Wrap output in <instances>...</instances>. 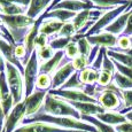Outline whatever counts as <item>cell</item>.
Instances as JSON below:
<instances>
[{
  "instance_id": "8992f818",
  "label": "cell",
  "mask_w": 132,
  "mask_h": 132,
  "mask_svg": "<svg viewBox=\"0 0 132 132\" xmlns=\"http://www.w3.org/2000/svg\"><path fill=\"white\" fill-rule=\"evenodd\" d=\"M96 100L101 107L106 109V111H118L120 113L124 108L122 96L107 87H102V91L96 98Z\"/></svg>"
},
{
  "instance_id": "f6af8a7d",
  "label": "cell",
  "mask_w": 132,
  "mask_h": 132,
  "mask_svg": "<svg viewBox=\"0 0 132 132\" xmlns=\"http://www.w3.org/2000/svg\"><path fill=\"white\" fill-rule=\"evenodd\" d=\"M116 132H132V123L129 121L115 126Z\"/></svg>"
},
{
  "instance_id": "7402d4cb",
  "label": "cell",
  "mask_w": 132,
  "mask_h": 132,
  "mask_svg": "<svg viewBox=\"0 0 132 132\" xmlns=\"http://www.w3.org/2000/svg\"><path fill=\"white\" fill-rule=\"evenodd\" d=\"M76 14H77V13L65 11V9H54V11L48 12V13L45 12L44 14H43V17H44V20L54 19L60 22H63V23H67V22L72 21V20L75 19Z\"/></svg>"
},
{
  "instance_id": "f546056e",
  "label": "cell",
  "mask_w": 132,
  "mask_h": 132,
  "mask_svg": "<svg viewBox=\"0 0 132 132\" xmlns=\"http://www.w3.org/2000/svg\"><path fill=\"white\" fill-rule=\"evenodd\" d=\"M88 21H90V11H82L76 14L75 19L71 21V23L73 24L76 32H77V31H79Z\"/></svg>"
},
{
  "instance_id": "c3c4849f",
  "label": "cell",
  "mask_w": 132,
  "mask_h": 132,
  "mask_svg": "<svg viewBox=\"0 0 132 132\" xmlns=\"http://www.w3.org/2000/svg\"><path fill=\"white\" fill-rule=\"evenodd\" d=\"M5 68H6V60L4 59L2 54L0 53V72L5 71Z\"/></svg>"
},
{
  "instance_id": "484cf974",
  "label": "cell",
  "mask_w": 132,
  "mask_h": 132,
  "mask_svg": "<svg viewBox=\"0 0 132 132\" xmlns=\"http://www.w3.org/2000/svg\"><path fill=\"white\" fill-rule=\"evenodd\" d=\"M107 55L110 59L117 61L122 64L126 65V67L132 68V56H130V55L125 54L123 52H115V51L111 50H107Z\"/></svg>"
},
{
  "instance_id": "277c9868",
  "label": "cell",
  "mask_w": 132,
  "mask_h": 132,
  "mask_svg": "<svg viewBox=\"0 0 132 132\" xmlns=\"http://www.w3.org/2000/svg\"><path fill=\"white\" fill-rule=\"evenodd\" d=\"M39 75V62H38V54L37 50L34 51L28 63L24 65V98L31 95L36 88V80Z\"/></svg>"
},
{
  "instance_id": "681fc988",
  "label": "cell",
  "mask_w": 132,
  "mask_h": 132,
  "mask_svg": "<svg viewBox=\"0 0 132 132\" xmlns=\"http://www.w3.org/2000/svg\"><path fill=\"white\" fill-rule=\"evenodd\" d=\"M124 115H125L126 120H128L129 122H131V123H132V110L128 111V113H125V114H124Z\"/></svg>"
},
{
  "instance_id": "83f0119b",
  "label": "cell",
  "mask_w": 132,
  "mask_h": 132,
  "mask_svg": "<svg viewBox=\"0 0 132 132\" xmlns=\"http://www.w3.org/2000/svg\"><path fill=\"white\" fill-rule=\"evenodd\" d=\"M113 83L117 86L120 90H132V80L130 78L125 77L124 75H122L118 71L114 73Z\"/></svg>"
},
{
  "instance_id": "5bb4252c",
  "label": "cell",
  "mask_w": 132,
  "mask_h": 132,
  "mask_svg": "<svg viewBox=\"0 0 132 132\" xmlns=\"http://www.w3.org/2000/svg\"><path fill=\"white\" fill-rule=\"evenodd\" d=\"M87 39V42L91 44V46H98V47H105L107 50L116 47L117 44L118 37L114 36L108 32H100L98 35H93V36H87L85 37Z\"/></svg>"
},
{
  "instance_id": "d6a6232c",
  "label": "cell",
  "mask_w": 132,
  "mask_h": 132,
  "mask_svg": "<svg viewBox=\"0 0 132 132\" xmlns=\"http://www.w3.org/2000/svg\"><path fill=\"white\" fill-rule=\"evenodd\" d=\"M37 54H38V62H40V64H42V63L47 62L48 60L52 59L55 55V53H54V50L50 45H47V46L37 50Z\"/></svg>"
},
{
  "instance_id": "3957f363",
  "label": "cell",
  "mask_w": 132,
  "mask_h": 132,
  "mask_svg": "<svg viewBox=\"0 0 132 132\" xmlns=\"http://www.w3.org/2000/svg\"><path fill=\"white\" fill-rule=\"evenodd\" d=\"M7 78V84L11 90V93L14 99V105L22 102L24 100V80L23 75L21 73L17 67L6 61V68H5Z\"/></svg>"
},
{
  "instance_id": "9a60e30c",
  "label": "cell",
  "mask_w": 132,
  "mask_h": 132,
  "mask_svg": "<svg viewBox=\"0 0 132 132\" xmlns=\"http://www.w3.org/2000/svg\"><path fill=\"white\" fill-rule=\"evenodd\" d=\"M75 72H76V69L72 65V61L65 63L64 65H62L60 69H57L54 72V76L52 77V88L51 90H57V88H60Z\"/></svg>"
},
{
  "instance_id": "7dc6e473",
  "label": "cell",
  "mask_w": 132,
  "mask_h": 132,
  "mask_svg": "<svg viewBox=\"0 0 132 132\" xmlns=\"http://www.w3.org/2000/svg\"><path fill=\"white\" fill-rule=\"evenodd\" d=\"M5 120H6V115L0 105V132H4V125H5Z\"/></svg>"
},
{
  "instance_id": "9c48e42d",
  "label": "cell",
  "mask_w": 132,
  "mask_h": 132,
  "mask_svg": "<svg viewBox=\"0 0 132 132\" xmlns=\"http://www.w3.org/2000/svg\"><path fill=\"white\" fill-rule=\"evenodd\" d=\"M47 93L48 91L36 90L31 95L24 98L23 102L25 105V108H27V118L32 117V116L37 115L42 111Z\"/></svg>"
},
{
  "instance_id": "b9f144b4",
  "label": "cell",
  "mask_w": 132,
  "mask_h": 132,
  "mask_svg": "<svg viewBox=\"0 0 132 132\" xmlns=\"http://www.w3.org/2000/svg\"><path fill=\"white\" fill-rule=\"evenodd\" d=\"M114 61V64H115V68H116V71H118L120 73H122V75H124L125 77L130 78V79L132 80V68L130 67H126V65L122 64V63L117 62V61L113 60Z\"/></svg>"
},
{
  "instance_id": "7bdbcfd3",
  "label": "cell",
  "mask_w": 132,
  "mask_h": 132,
  "mask_svg": "<svg viewBox=\"0 0 132 132\" xmlns=\"http://www.w3.org/2000/svg\"><path fill=\"white\" fill-rule=\"evenodd\" d=\"M107 51V48L105 47H100V51H99L98 55H96L94 62L92 63L91 67L95 70H101V67H102V63H103V56H105V53Z\"/></svg>"
},
{
  "instance_id": "ac0fdd59",
  "label": "cell",
  "mask_w": 132,
  "mask_h": 132,
  "mask_svg": "<svg viewBox=\"0 0 132 132\" xmlns=\"http://www.w3.org/2000/svg\"><path fill=\"white\" fill-rule=\"evenodd\" d=\"M64 51H57L55 52V55L47 62H44L39 64V73H47V75H53L57 69L61 68V62L64 57Z\"/></svg>"
},
{
  "instance_id": "4316f807",
  "label": "cell",
  "mask_w": 132,
  "mask_h": 132,
  "mask_svg": "<svg viewBox=\"0 0 132 132\" xmlns=\"http://www.w3.org/2000/svg\"><path fill=\"white\" fill-rule=\"evenodd\" d=\"M60 88H62V90H82L83 91L84 84L79 79V71H76Z\"/></svg>"
},
{
  "instance_id": "74e56055",
  "label": "cell",
  "mask_w": 132,
  "mask_h": 132,
  "mask_svg": "<svg viewBox=\"0 0 132 132\" xmlns=\"http://www.w3.org/2000/svg\"><path fill=\"white\" fill-rule=\"evenodd\" d=\"M64 54L68 59L71 60V61L75 59V57H77L78 55H79V50H78L77 43H73V42L69 43L68 46L64 48Z\"/></svg>"
},
{
  "instance_id": "44dd1931",
  "label": "cell",
  "mask_w": 132,
  "mask_h": 132,
  "mask_svg": "<svg viewBox=\"0 0 132 132\" xmlns=\"http://www.w3.org/2000/svg\"><path fill=\"white\" fill-rule=\"evenodd\" d=\"M99 121L103 122V123L108 124V125H118V124H122L124 122H126L125 115L118 113V111H106V113L99 114V115L95 116Z\"/></svg>"
},
{
  "instance_id": "7c38bea8",
  "label": "cell",
  "mask_w": 132,
  "mask_h": 132,
  "mask_svg": "<svg viewBox=\"0 0 132 132\" xmlns=\"http://www.w3.org/2000/svg\"><path fill=\"white\" fill-rule=\"evenodd\" d=\"M0 105L5 111V115H8L14 107V99L11 93V90L7 84L6 72H0Z\"/></svg>"
},
{
  "instance_id": "f35d334b",
  "label": "cell",
  "mask_w": 132,
  "mask_h": 132,
  "mask_svg": "<svg viewBox=\"0 0 132 132\" xmlns=\"http://www.w3.org/2000/svg\"><path fill=\"white\" fill-rule=\"evenodd\" d=\"M72 65L76 69V71H82V70H84L85 68L90 67V65H88L87 57L83 56V55H80V54L72 60Z\"/></svg>"
},
{
  "instance_id": "7a4b0ae2",
  "label": "cell",
  "mask_w": 132,
  "mask_h": 132,
  "mask_svg": "<svg viewBox=\"0 0 132 132\" xmlns=\"http://www.w3.org/2000/svg\"><path fill=\"white\" fill-rule=\"evenodd\" d=\"M40 113L59 117H73L76 120H80V114L68 101L55 95H51L50 93H47Z\"/></svg>"
},
{
  "instance_id": "816d5d0a",
  "label": "cell",
  "mask_w": 132,
  "mask_h": 132,
  "mask_svg": "<svg viewBox=\"0 0 132 132\" xmlns=\"http://www.w3.org/2000/svg\"><path fill=\"white\" fill-rule=\"evenodd\" d=\"M130 110H132V108H131V109H130ZM130 110H128V111H130ZM128 111H126V113H128Z\"/></svg>"
},
{
  "instance_id": "30bf717a",
  "label": "cell",
  "mask_w": 132,
  "mask_h": 132,
  "mask_svg": "<svg viewBox=\"0 0 132 132\" xmlns=\"http://www.w3.org/2000/svg\"><path fill=\"white\" fill-rule=\"evenodd\" d=\"M0 21L7 27V29H24L30 28L36 23L37 20L29 17L27 14L23 15H4L1 14Z\"/></svg>"
},
{
  "instance_id": "ffe728a7",
  "label": "cell",
  "mask_w": 132,
  "mask_h": 132,
  "mask_svg": "<svg viewBox=\"0 0 132 132\" xmlns=\"http://www.w3.org/2000/svg\"><path fill=\"white\" fill-rule=\"evenodd\" d=\"M63 24H64L63 22H60L54 19L44 20V21L42 22V24H40L39 34H43L47 37H52V36L57 37V34H59L60 30L62 29Z\"/></svg>"
},
{
  "instance_id": "d6986e66",
  "label": "cell",
  "mask_w": 132,
  "mask_h": 132,
  "mask_svg": "<svg viewBox=\"0 0 132 132\" xmlns=\"http://www.w3.org/2000/svg\"><path fill=\"white\" fill-rule=\"evenodd\" d=\"M54 0H31L30 6L27 11V15L34 20H38Z\"/></svg>"
},
{
  "instance_id": "603a6c76",
  "label": "cell",
  "mask_w": 132,
  "mask_h": 132,
  "mask_svg": "<svg viewBox=\"0 0 132 132\" xmlns=\"http://www.w3.org/2000/svg\"><path fill=\"white\" fill-rule=\"evenodd\" d=\"M94 4V9L108 12L118 6L130 4V0H90Z\"/></svg>"
},
{
  "instance_id": "bcb514c9",
  "label": "cell",
  "mask_w": 132,
  "mask_h": 132,
  "mask_svg": "<svg viewBox=\"0 0 132 132\" xmlns=\"http://www.w3.org/2000/svg\"><path fill=\"white\" fill-rule=\"evenodd\" d=\"M121 36H125V37H130V38L132 37V14L129 17L128 23H126V28Z\"/></svg>"
},
{
  "instance_id": "e575fe53",
  "label": "cell",
  "mask_w": 132,
  "mask_h": 132,
  "mask_svg": "<svg viewBox=\"0 0 132 132\" xmlns=\"http://www.w3.org/2000/svg\"><path fill=\"white\" fill-rule=\"evenodd\" d=\"M113 78H114V73L109 71H105V70H100L98 85L101 86V87H107L108 85H110L113 83Z\"/></svg>"
},
{
  "instance_id": "60d3db41",
  "label": "cell",
  "mask_w": 132,
  "mask_h": 132,
  "mask_svg": "<svg viewBox=\"0 0 132 132\" xmlns=\"http://www.w3.org/2000/svg\"><path fill=\"white\" fill-rule=\"evenodd\" d=\"M101 70L109 71L111 73L116 72V68H115V64H114V61H113V59H110L107 55V51H106L105 56H103V63H102V67H101Z\"/></svg>"
},
{
  "instance_id": "f1b7e54d",
  "label": "cell",
  "mask_w": 132,
  "mask_h": 132,
  "mask_svg": "<svg viewBox=\"0 0 132 132\" xmlns=\"http://www.w3.org/2000/svg\"><path fill=\"white\" fill-rule=\"evenodd\" d=\"M52 88V76L47 73H39L36 80V90L50 91Z\"/></svg>"
},
{
  "instance_id": "5b68a950",
  "label": "cell",
  "mask_w": 132,
  "mask_h": 132,
  "mask_svg": "<svg viewBox=\"0 0 132 132\" xmlns=\"http://www.w3.org/2000/svg\"><path fill=\"white\" fill-rule=\"evenodd\" d=\"M128 8H129V4L123 5V6H118V7H116V8L111 9V11L106 12L105 14L101 16V19L99 20V21H96L94 23V25L88 30V32L85 35V37L93 36V35H98V34H100V32H102L108 25H110L121 14H123Z\"/></svg>"
},
{
  "instance_id": "ab89813d",
  "label": "cell",
  "mask_w": 132,
  "mask_h": 132,
  "mask_svg": "<svg viewBox=\"0 0 132 132\" xmlns=\"http://www.w3.org/2000/svg\"><path fill=\"white\" fill-rule=\"evenodd\" d=\"M15 56L17 57L21 63L23 65H25L28 63V59H27V50H25V46L23 44L21 45H16L15 46Z\"/></svg>"
},
{
  "instance_id": "2e32d148",
  "label": "cell",
  "mask_w": 132,
  "mask_h": 132,
  "mask_svg": "<svg viewBox=\"0 0 132 132\" xmlns=\"http://www.w3.org/2000/svg\"><path fill=\"white\" fill-rule=\"evenodd\" d=\"M131 14H132V9L128 8L123 14H121L110 25H108L103 31L114 35V36H116V37H120L121 35L123 34L124 30H125L126 23H128V20H129V17H130Z\"/></svg>"
},
{
  "instance_id": "db71d44e",
  "label": "cell",
  "mask_w": 132,
  "mask_h": 132,
  "mask_svg": "<svg viewBox=\"0 0 132 132\" xmlns=\"http://www.w3.org/2000/svg\"><path fill=\"white\" fill-rule=\"evenodd\" d=\"M131 40H132V37H131Z\"/></svg>"
},
{
  "instance_id": "d590c367",
  "label": "cell",
  "mask_w": 132,
  "mask_h": 132,
  "mask_svg": "<svg viewBox=\"0 0 132 132\" xmlns=\"http://www.w3.org/2000/svg\"><path fill=\"white\" fill-rule=\"evenodd\" d=\"M77 45H78V50H79V54L83 55V56L88 57V55H90L93 46H91V44L87 42V39H86L85 37L80 38V39L77 42Z\"/></svg>"
},
{
  "instance_id": "cb8c5ba5",
  "label": "cell",
  "mask_w": 132,
  "mask_h": 132,
  "mask_svg": "<svg viewBox=\"0 0 132 132\" xmlns=\"http://www.w3.org/2000/svg\"><path fill=\"white\" fill-rule=\"evenodd\" d=\"M99 76H100V70H95L92 67H87L79 71V79L84 85L98 84Z\"/></svg>"
},
{
  "instance_id": "52a82bcc",
  "label": "cell",
  "mask_w": 132,
  "mask_h": 132,
  "mask_svg": "<svg viewBox=\"0 0 132 132\" xmlns=\"http://www.w3.org/2000/svg\"><path fill=\"white\" fill-rule=\"evenodd\" d=\"M25 118H27V108H25L24 102L22 101V102L15 105L12 111L6 116L4 132H14Z\"/></svg>"
},
{
  "instance_id": "f907efd6",
  "label": "cell",
  "mask_w": 132,
  "mask_h": 132,
  "mask_svg": "<svg viewBox=\"0 0 132 132\" xmlns=\"http://www.w3.org/2000/svg\"><path fill=\"white\" fill-rule=\"evenodd\" d=\"M123 53H125V54H128V55H130V56H132V48H131V50H129V51H126V52H123Z\"/></svg>"
},
{
  "instance_id": "4fadbf2b",
  "label": "cell",
  "mask_w": 132,
  "mask_h": 132,
  "mask_svg": "<svg viewBox=\"0 0 132 132\" xmlns=\"http://www.w3.org/2000/svg\"><path fill=\"white\" fill-rule=\"evenodd\" d=\"M54 9H65V11H70L73 13H79L82 11L94 9V4L90 0H62L52 11Z\"/></svg>"
},
{
  "instance_id": "6da1fadb",
  "label": "cell",
  "mask_w": 132,
  "mask_h": 132,
  "mask_svg": "<svg viewBox=\"0 0 132 132\" xmlns=\"http://www.w3.org/2000/svg\"><path fill=\"white\" fill-rule=\"evenodd\" d=\"M35 122H44V123L53 124L59 128L67 129V130H78V131H85V132H98L96 129L91 124L86 123L82 120H76L73 117H59V116H52L47 115L44 113H39L32 117H28L22 122V125L24 124L35 123Z\"/></svg>"
},
{
  "instance_id": "d4e9b609",
  "label": "cell",
  "mask_w": 132,
  "mask_h": 132,
  "mask_svg": "<svg viewBox=\"0 0 132 132\" xmlns=\"http://www.w3.org/2000/svg\"><path fill=\"white\" fill-rule=\"evenodd\" d=\"M80 120L86 122V123L91 124L96 129L98 132H116L115 128L111 125L103 123V122L99 121L95 116H85V115H80Z\"/></svg>"
},
{
  "instance_id": "836d02e7",
  "label": "cell",
  "mask_w": 132,
  "mask_h": 132,
  "mask_svg": "<svg viewBox=\"0 0 132 132\" xmlns=\"http://www.w3.org/2000/svg\"><path fill=\"white\" fill-rule=\"evenodd\" d=\"M122 100H123V109L120 111L121 114H125L132 108V90H122Z\"/></svg>"
},
{
  "instance_id": "f5cc1de1",
  "label": "cell",
  "mask_w": 132,
  "mask_h": 132,
  "mask_svg": "<svg viewBox=\"0 0 132 132\" xmlns=\"http://www.w3.org/2000/svg\"><path fill=\"white\" fill-rule=\"evenodd\" d=\"M0 17H1V13H0Z\"/></svg>"
},
{
  "instance_id": "11a10c76",
  "label": "cell",
  "mask_w": 132,
  "mask_h": 132,
  "mask_svg": "<svg viewBox=\"0 0 132 132\" xmlns=\"http://www.w3.org/2000/svg\"><path fill=\"white\" fill-rule=\"evenodd\" d=\"M0 22H1V21H0Z\"/></svg>"
},
{
  "instance_id": "8d00e7d4",
  "label": "cell",
  "mask_w": 132,
  "mask_h": 132,
  "mask_svg": "<svg viewBox=\"0 0 132 132\" xmlns=\"http://www.w3.org/2000/svg\"><path fill=\"white\" fill-rule=\"evenodd\" d=\"M76 35L75 27L71 22H67L63 24L62 29L60 30V32L57 34V37H67V38H72Z\"/></svg>"
},
{
  "instance_id": "e0dca14e",
  "label": "cell",
  "mask_w": 132,
  "mask_h": 132,
  "mask_svg": "<svg viewBox=\"0 0 132 132\" xmlns=\"http://www.w3.org/2000/svg\"><path fill=\"white\" fill-rule=\"evenodd\" d=\"M80 115L85 116H96L99 114L106 113V109L102 108L99 103L92 102H69Z\"/></svg>"
},
{
  "instance_id": "1f68e13d",
  "label": "cell",
  "mask_w": 132,
  "mask_h": 132,
  "mask_svg": "<svg viewBox=\"0 0 132 132\" xmlns=\"http://www.w3.org/2000/svg\"><path fill=\"white\" fill-rule=\"evenodd\" d=\"M132 48V40L130 37H125V36H120L117 39V44L116 47L110 48L111 51L115 52H126V51L131 50Z\"/></svg>"
},
{
  "instance_id": "ba28073f",
  "label": "cell",
  "mask_w": 132,
  "mask_h": 132,
  "mask_svg": "<svg viewBox=\"0 0 132 132\" xmlns=\"http://www.w3.org/2000/svg\"><path fill=\"white\" fill-rule=\"evenodd\" d=\"M51 95H55L57 98H61L68 102H92L98 103V100L92 96L85 94L82 90H50L48 91Z\"/></svg>"
},
{
  "instance_id": "4dcf8cb0",
  "label": "cell",
  "mask_w": 132,
  "mask_h": 132,
  "mask_svg": "<svg viewBox=\"0 0 132 132\" xmlns=\"http://www.w3.org/2000/svg\"><path fill=\"white\" fill-rule=\"evenodd\" d=\"M72 38H67V37H55L53 39L50 40L48 45L53 48L54 51H63L65 47L68 46L69 43L72 42Z\"/></svg>"
},
{
  "instance_id": "ee69618b",
  "label": "cell",
  "mask_w": 132,
  "mask_h": 132,
  "mask_svg": "<svg viewBox=\"0 0 132 132\" xmlns=\"http://www.w3.org/2000/svg\"><path fill=\"white\" fill-rule=\"evenodd\" d=\"M48 38L50 37L45 36V35H43V34H39L38 37L36 38V40H35V48L39 50V48H42V47L47 46L48 43H50L48 42Z\"/></svg>"
},
{
  "instance_id": "8fae6325",
  "label": "cell",
  "mask_w": 132,
  "mask_h": 132,
  "mask_svg": "<svg viewBox=\"0 0 132 132\" xmlns=\"http://www.w3.org/2000/svg\"><path fill=\"white\" fill-rule=\"evenodd\" d=\"M14 132H85L78 130H67V129L59 128L53 124L44 123V122H35V123L24 124L16 129Z\"/></svg>"
}]
</instances>
